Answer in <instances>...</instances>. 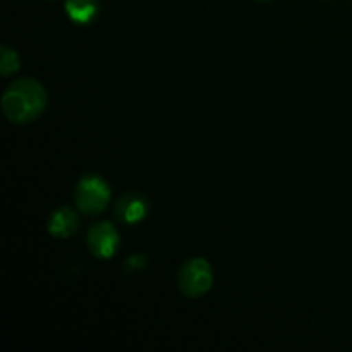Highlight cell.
<instances>
[{
	"label": "cell",
	"instance_id": "obj_1",
	"mask_svg": "<svg viewBox=\"0 0 352 352\" xmlns=\"http://www.w3.org/2000/svg\"><path fill=\"white\" fill-rule=\"evenodd\" d=\"M47 91L33 78H21L10 82L2 95L3 116L14 124H28L43 113Z\"/></svg>",
	"mask_w": 352,
	"mask_h": 352
},
{
	"label": "cell",
	"instance_id": "obj_2",
	"mask_svg": "<svg viewBox=\"0 0 352 352\" xmlns=\"http://www.w3.org/2000/svg\"><path fill=\"white\" fill-rule=\"evenodd\" d=\"M74 199L79 212L86 215L102 213L110 201L109 182L98 174H85L76 184Z\"/></svg>",
	"mask_w": 352,
	"mask_h": 352
},
{
	"label": "cell",
	"instance_id": "obj_3",
	"mask_svg": "<svg viewBox=\"0 0 352 352\" xmlns=\"http://www.w3.org/2000/svg\"><path fill=\"white\" fill-rule=\"evenodd\" d=\"M213 285L212 265L205 258H191L177 272V287L186 298L198 299Z\"/></svg>",
	"mask_w": 352,
	"mask_h": 352
},
{
	"label": "cell",
	"instance_id": "obj_4",
	"mask_svg": "<svg viewBox=\"0 0 352 352\" xmlns=\"http://www.w3.org/2000/svg\"><path fill=\"white\" fill-rule=\"evenodd\" d=\"M89 253L100 260H110L116 256L120 246V236L110 222H98L89 229L86 236Z\"/></svg>",
	"mask_w": 352,
	"mask_h": 352
},
{
	"label": "cell",
	"instance_id": "obj_5",
	"mask_svg": "<svg viewBox=\"0 0 352 352\" xmlns=\"http://www.w3.org/2000/svg\"><path fill=\"white\" fill-rule=\"evenodd\" d=\"M150 213V201L144 195L136 191H129L117 199L113 206V215L120 223L126 226H134L146 219Z\"/></svg>",
	"mask_w": 352,
	"mask_h": 352
},
{
	"label": "cell",
	"instance_id": "obj_6",
	"mask_svg": "<svg viewBox=\"0 0 352 352\" xmlns=\"http://www.w3.org/2000/svg\"><path fill=\"white\" fill-rule=\"evenodd\" d=\"M79 229V215L71 206H60L54 210L48 219V232L57 239H67Z\"/></svg>",
	"mask_w": 352,
	"mask_h": 352
},
{
	"label": "cell",
	"instance_id": "obj_7",
	"mask_svg": "<svg viewBox=\"0 0 352 352\" xmlns=\"http://www.w3.org/2000/svg\"><path fill=\"white\" fill-rule=\"evenodd\" d=\"M67 16L78 24H89L98 16V0H64Z\"/></svg>",
	"mask_w": 352,
	"mask_h": 352
},
{
	"label": "cell",
	"instance_id": "obj_8",
	"mask_svg": "<svg viewBox=\"0 0 352 352\" xmlns=\"http://www.w3.org/2000/svg\"><path fill=\"white\" fill-rule=\"evenodd\" d=\"M19 67L21 60L17 52L14 48L7 47V45H2V48H0V74L7 78V76L19 71Z\"/></svg>",
	"mask_w": 352,
	"mask_h": 352
},
{
	"label": "cell",
	"instance_id": "obj_9",
	"mask_svg": "<svg viewBox=\"0 0 352 352\" xmlns=\"http://www.w3.org/2000/svg\"><path fill=\"white\" fill-rule=\"evenodd\" d=\"M146 263L148 261L144 254H131V256L124 261V270H126L127 274H131V272H140L146 267Z\"/></svg>",
	"mask_w": 352,
	"mask_h": 352
},
{
	"label": "cell",
	"instance_id": "obj_10",
	"mask_svg": "<svg viewBox=\"0 0 352 352\" xmlns=\"http://www.w3.org/2000/svg\"><path fill=\"white\" fill-rule=\"evenodd\" d=\"M260 2H267V0H260Z\"/></svg>",
	"mask_w": 352,
	"mask_h": 352
}]
</instances>
